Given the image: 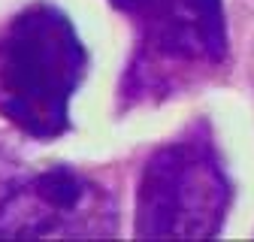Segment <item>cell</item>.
I'll list each match as a JSON object with an SVG mask.
<instances>
[{
    "mask_svg": "<svg viewBox=\"0 0 254 242\" xmlns=\"http://www.w3.org/2000/svg\"><path fill=\"white\" fill-rule=\"evenodd\" d=\"M85 67L73 21L52 3H30L0 37V115L34 139L67 133Z\"/></svg>",
    "mask_w": 254,
    "mask_h": 242,
    "instance_id": "6da1fadb",
    "label": "cell"
},
{
    "mask_svg": "<svg viewBox=\"0 0 254 242\" xmlns=\"http://www.w3.org/2000/svg\"><path fill=\"white\" fill-rule=\"evenodd\" d=\"M230 179L203 127L167 142L145 161L136 191L139 239H212L224 227Z\"/></svg>",
    "mask_w": 254,
    "mask_h": 242,
    "instance_id": "7a4b0ae2",
    "label": "cell"
},
{
    "mask_svg": "<svg viewBox=\"0 0 254 242\" xmlns=\"http://www.w3.org/2000/svg\"><path fill=\"white\" fill-rule=\"evenodd\" d=\"M133 24L139 55L130 67L136 94L161 91L170 70L194 73L227 58V18L221 0H109Z\"/></svg>",
    "mask_w": 254,
    "mask_h": 242,
    "instance_id": "3957f363",
    "label": "cell"
},
{
    "mask_svg": "<svg viewBox=\"0 0 254 242\" xmlns=\"http://www.w3.org/2000/svg\"><path fill=\"white\" fill-rule=\"evenodd\" d=\"M112 233V197L70 167H49L37 176L15 173L0 194V239H97Z\"/></svg>",
    "mask_w": 254,
    "mask_h": 242,
    "instance_id": "277c9868",
    "label": "cell"
}]
</instances>
